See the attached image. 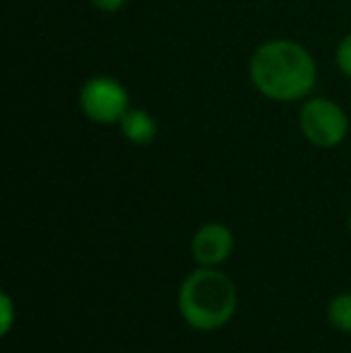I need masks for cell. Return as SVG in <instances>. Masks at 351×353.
Returning <instances> with one entry per match:
<instances>
[{
  "instance_id": "cell-1",
  "label": "cell",
  "mask_w": 351,
  "mask_h": 353,
  "mask_svg": "<svg viewBox=\"0 0 351 353\" xmlns=\"http://www.w3.org/2000/svg\"><path fill=\"white\" fill-rule=\"evenodd\" d=\"M250 79L267 99L296 101L313 89L315 61L301 43L289 39H274L253 53Z\"/></svg>"
},
{
  "instance_id": "cell-2",
  "label": "cell",
  "mask_w": 351,
  "mask_h": 353,
  "mask_svg": "<svg viewBox=\"0 0 351 353\" xmlns=\"http://www.w3.org/2000/svg\"><path fill=\"white\" fill-rule=\"evenodd\" d=\"M239 305V291L231 276L217 267H197L178 291V310L185 325L200 332H214L229 325Z\"/></svg>"
},
{
  "instance_id": "cell-3",
  "label": "cell",
  "mask_w": 351,
  "mask_h": 353,
  "mask_svg": "<svg viewBox=\"0 0 351 353\" xmlns=\"http://www.w3.org/2000/svg\"><path fill=\"white\" fill-rule=\"evenodd\" d=\"M299 125L303 137L315 147L332 149L344 142L349 132V121L342 106L330 99H310L299 113Z\"/></svg>"
},
{
  "instance_id": "cell-4",
  "label": "cell",
  "mask_w": 351,
  "mask_h": 353,
  "mask_svg": "<svg viewBox=\"0 0 351 353\" xmlns=\"http://www.w3.org/2000/svg\"><path fill=\"white\" fill-rule=\"evenodd\" d=\"M80 106L89 121L99 123V125L121 123L123 116L130 111L126 87L113 77L87 79L80 92Z\"/></svg>"
},
{
  "instance_id": "cell-5",
  "label": "cell",
  "mask_w": 351,
  "mask_h": 353,
  "mask_svg": "<svg viewBox=\"0 0 351 353\" xmlns=\"http://www.w3.org/2000/svg\"><path fill=\"white\" fill-rule=\"evenodd\" d=\"M234 233L229 226L219 221L205 223L195 231L190 243L192 260L200 267H219L229 260V255L234 252Z\"/></svg>"
},
{
  "instance_id": "cell-6",
  "label": "cell",
  "mask_w": 351,
  "mask_h": 353,
  "mask_svg": "<svg viewBox=\"0 0 351 353\" xmlns=\"http://www.w3.org/2000/svg\"><path fill=\"white\" fill-rule=\"evenodd\" d=\"M121 130L128 142L132 144H150L157 137V121L145 111V108H130L123 116Z\"/></svg>"
},
{
  "instance_id": "cell-7",
  "label": "cell",
  "mask_w": 351,
  "mask_h": 353,
  "mask_svg": "<svg viewBox=\"0 0 351 353\" xmlns=\"http://www.w3.org/2000/svg\"><path fill=\"white\" fill-rule=\"evenodd\" d=\"M328 320L334 330L351 334V291L339 293V296H334L332 301H330Z\"/></svg>"
},
{
  "instance_id": "cell-8",
  "label": "cell",
  "mask_w": 351,
  "mask_h": 353,
  "mask_svg": "<svg viewBox=\"0 0 351 353\" xmlns=\"http://www.w3.org/2000/svg\"><path fill=\"white\" fill-rule=\"evenodd\" d=\"M0 307H3V320H0V332L8 334L12 330V322H14V305H12V298L8 293L0 296Z\"/></svg>"
},
{
  "instance_id": "cell-9",
  "label": "cell",
  "mask_w": 351,
  "mask_h": 353,
  "mask_svg": "<svg viewBox=\"0 0 351 353\" xmlns=\"http://www.w3.org/2000/svg\"><path fill=\"white\" fill-rule=\"evenodd\" d=\"M337 65L344 74L351 77V34L342 39V43L337 46Z\"/></svg>"
},
{
  "instance_id": "cell-10",
  "label": "cell",
  "mask_w": 351,
  "mask_h": 353,
  "mask_svg": "<svg viewBox=\"0 0 351 353\" xmlns=\"http://www.w3.org/2000/svg\"><path fill=\"white\" fill-rule=\"evenodd\" d=\"M89 3L97 10H101V12H118V10L126 8L128 0H89Z\"/></svg>"
},
{
  "instance_id": "cell-11",
  "label": "cell",
  "mask_w": 351,
  "mask_h": 353,
  "mask_svg": "<svg viewBox=\"0 0 351 353\" xmlns=\"http://www.w3.org/2000/svg\"><path fill=\"white\" fill-rule=\"evenodd\" d=\"M349 233H351V214H349Z\"/></svg>"
}]
</instances>
